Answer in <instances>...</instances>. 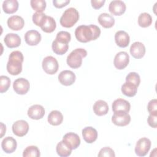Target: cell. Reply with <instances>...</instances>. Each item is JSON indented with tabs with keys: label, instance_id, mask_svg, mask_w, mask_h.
Returning <instances> with one entry per match:
<instances>
[{
	"label": "cell",
	"instance_id": "6da1fadb",
	"mask_svg": "<svg viewBox=\"0 0 157 157\" xmlns=\"http://www.w3.org/2000/svg\"><path fill=\"white\" fill-rule=\"evenodd\" d=\"M101 34L100 28L94 25H80L75 31V36L77 40L86 43L97 39Z\"/></svg>",
	"mask_w": 157,
	"mask_h": 157
},
{
	"label": "cell",
	"instance_id": "7a4b0ae2",
	"mask_svg": "<svg viewBox=\"0 0 157 157\" xmlns=\"http://www.w3.org/2000/svg\"><path fill=\"white\" fill-rule=\"evenodd\" d=\"M71 39V36L69 33L63 31L58 32L52 45L53 52L59 55L66 53L68 50V43L70 42Z\"/></svg>",
	"mask_w": 157,
	"mask_h": 157
},
{
	"label": "cell",
	"instance_id": "3957f363",
	"mask_svg": "<svg viewBox=\"0 0 157 157\" xmlns=\"http://www.w3.org/2000/svg\"><path fill=\"white\" fill-rule=\"evenodd\" d=\"M24 57L23 53L18 50L12 52L9 56L7 70L12 75H18L22 71V63Z\"/></svg>",
	"mask_w": 157,
	"mask_h": 157
},
{
	"label": "cell",
	"instance_id": "277c9868",
	"mask_svg": "<svg viewBox=\"0 0 157 157\" xmlns=\"http://www.w3.org/2000/svg\"><path fill=\"white\" fill-rule=\"evenodd\" d=\"M87 52L82 48H78L70 53L67 57V65L73 69H77L81 66L82 64V58L86 57Z\"/></svg>",
	"mask_w": 157,
	"mask_h": 157
},
{
	"label": "cell",
	"instance_id": "5b68a950",
	"mask_svg": "<svg viewBox=\"0 0 157 157\" xmlns=\"http://www.w3.org/2000/svg\"><path fill=\"white\" fill-rule=\"evenodd\" d=\"M79 13L76 9L70 7L67 9L60 18V24L64 28L72 27L78 20Z\"/></svg>",
	"mask_w": 157,
	"mask_h": 157
},
{
	"label": "cell",
	"instance_id": "8992f818",
	"mask_svg": "<svg viewBox=\"0 0 157 157\" xmlns=\"http://www.w3.org/2000/svg\"><path fill=\"white\" fill-rule=\"evenodd\" d=\"M44 71L48 74H55L58 69L59 65L56 59L52 56H47L44 58L42 63Z\"/></svg>",
	"mask_w": 157,
	"mask_h": 157
},
{
	"label": "cell",
	"instance_id": "52a82bcc",
	"mask_svg": "<svg viewBox=\"0 0 157 157\" xmlns=\"http://www.w3.org/2000/svg\"><path fill=\"white\" fill-rule=\"evenodd\" d=\"M151 147V141L147 137L140 138L136 143L135 153L139 156H145Z\"/></svg>",
	"mask_w": 157,
	"mask_h": 157
},
{
	"label": "cell",
	"instance_id": "ba28073f",
	"mask_svg": "<svg viewBox=\"0 0 157 157\" xmlns=\"http://www.w3.org/2000/svg\"><path fill=\"white\" fill-rule=\"evenodd\" d=\"M30 84L28 80L24 78L16 79L13 83V88L16 93L18 94H25L29 90Z\"/></svg>",
	"mask_w": 157,
	"mask_h": 157
},
{
	"label": "cell",
	"instance_id": "9c48e42d",
	"mask_svg": "<svg viewBox=\"0 0 157 157\" xmlns=\"http://www.w3.org/2000/svg\"><path fill=\"white\" fill-rule=\"evenodd\" d=\"M129 56L126 52H120L116 54L113 60L115 67L120 70L124 69L129 64Z\"/></svg>",
	"mask_w": 157,
	"mask_h": 157
},
{
	"label": "cell",
	"instance_id": "30bf717a",
	"mask_svg": "<svg viewBox=\"0 0 157 157\" xmlns=\"http://www.w3.org/2000/svg\"><path fill=\"white\" fill-rule=\"evenodd\" d=\"M113 123L118 126L128 125L131 121V116L126 112H115L112 117Z\"/></svg>",
	"mask_w": 157,
	"mask_h": 157
},
{
	"label": "cell",
	"instance_id": "8fae6325",
	"mask_svg": "<svg viewBox=\"0 0 157 157\" xmlns=\"http://www.w3.org/2000/svg\"><path fill=\"white\" fill-rule=\"evenodd\" d=\"M29 130V124L27 121L20 120L15 121L12 125V131L15 135L18 137L25 136Z\"/></svg>",
	"mask_w": 157,
	"mask_h": 157
},
{
	"label": "cell",
	"instance_id": "7c38bea8",
	"mask_svg": "<svg viewBox=\"0 0 157 157\" xmlns=\"http://www.w3.org/2000/svg\"><path fill=\"white\" fill-rule=\"evenodd\" d=\"M76 79L75 74L69 70L61 71L58 75V80L63 85L69 86L72 85Z\"/></svg>",
	"mask_w": 157,
	"mask_h": 157
},
{
	"label": "cell",
	"instance_id": "4fadbf2b",
	"mask_svg": "<svg viewBox=\"0 0 157 157\" xmlns=\"http://www.w3.org/2000/svg\"><path fill=\"white\" fill-rule=\"evenodd\" d=\"M125 3L120 0H115L110 2L109 6V12L113 15H121L126 10Z\"/></svg>",
	"mask_w": 157,
	"mask_h": 157
},
{
	"label": "cell",
	"instance_id": "5bb4252c",
	"mask_svg": "<svg viewBox=\"0 0 157 157\" xmlns=\"http://www.w3.org/2000/svg\"><path fill=\"white\" fill-rule=\"evenodd\" d=\"M63 141L65 142L72 150L77 148L80 144V139L79 136L77 134L72 132L66 134L63 136Z\"/></svg>",
	"mask_w": 157,
	"mask_h": 157
},
{
	"label": "cell",
	"instance_id": "9a60e30c",
	"mask_svg": "<svg viewBox=\"0 0 157 157\" xmlns=\"http://www.w3.org/2000/svg\"><path fill=\"white\" fill-rule=\"evenodd\" d=\"M112 107V110L114 113L119 112L128 113L130 110L131 104L128 101L118 98L113 102Z\"/></svg>",
	"mask_w": 157,
	"mask_h": 157
},
{
	"label": "cell",
	"instance_id": "2e32d148",
	"mask_svg": "<svg viewBox=\"0 0 157 157\" xmlns=\"http://www.w3.org/2000/svg\"><path fill=\"white\" fill-rule=\"evenodd\" d=\"M8 27L13 31H18L21 29L25 25L23 18L18 15H12L7 20Z\"/></svg>",
	"mask_w": 157,
	"mask_h": 157
},
{
	"label": "cell",
	"instance_id": "e0dca14e",
	"mask_svg": "<svg viewBox=\"0 0 157 157\" xmlns=\"http://www.w3.org/2000/svg\"><path fill=\"white\" fill-rule=\"evenodd\" d=\"M25 40L29 45H36L41 40V35L36 30H29L25 34Z\"/></svg>",
	"mask_w": 157,
	"mask_h": 157
},
{
	"label": "cell",
	"instance_id": "ac0fdd59",
	"mask_svg": "<svg viewBox=\"0 0 157 157\" xmlns=\"http://www.w3.org/2000/svg\"><path fill=\"white\" fill-rule=\"evenodd\" d=\"M27 113L30 118L33 120H39L44 116L45 109L43 106L39 104H35L28 109Z\"/></svg>",
	"mask_w": 157,
	"mask_h": 157
},
{
	"label": "cell",
	"instance_id": "d6986e66",
	"mask_svg": "<svg viewBox=\"0 0 157 157\" xmlns=\"http://www.w3.org/2000/svg\"><path fill=\"white\" fill-rule=\"evenodd\" d=\"M130 53L135 58H142L145 55V47L142 42H135L130 47Z\"/></svg>",
	"mask_w": 157,
	"mask_h": 157
},
{
	"label": "cell",
	"instance_id": "ffe728a7",
	"mask_svg": "<svg viewBox=\"0 0 157 157\" xmlns=\"http://www.w3.org/2000/svg\"><path fill=\"white\" fill-rule=\"evenodd\" d=\"M1 147L3 151L6 153H12L17 148V143L16 140L12 137H5L1 143Z\"/></svg>",
	"mask_w": 157,
	"mask_h": 157
},
{
	"label": "cell",
	"instance_id": "44dd1931",
	"mask_svg": "<svg viewBox=\"0 0 157 157\" xmlns=\"http://www.w3.org/2000/svg\"><path fill=\"white\" fill-rule=\"evenodd\" d=\"M115 40L118 46L124 48L128 46L130 38L128 34L124 31H118L115 34Z\"/></svg>",
	"mask_w": 157,
	"mask_h": 157
},
{
	"label": "cell",
	"instance_id": "7402d4cb",
	"mask_svg": "<svg viewBox=\"0 0 157 157\" xmlns=\"http://www.w3.org/2000/svg\"><path fill=\"white\" fill-rule=\"evenodd\" d=\"M82 136L86 142L91 144L97 139L98 132L94 128L87 126L82 129Z\"/></svg>",
	"mask_w": 157,
	"mask_h": 157
},
{
	"label": "cell",
	"instance_id": "603a6c76",
	"mask_svg": "<svg viewBox=\"0 0 157 157\" xmlns=\"http://www.w3.org/2000/svg\"><path fill=\"white\" fill-rule=\"evenodd\" d=\"M4 42L7 47L10 48H15L20 46L21 44V39L17 34L9 33L5 36Z\"/></svg>",
	"mask_w": 157,
	"mask_h": 157
},
{
	"label": "cell",
	"instance_id": "cb8c5ba5",
	"mask_svg": "<svg viewBox=\"0 0 157 157\" xmlns=\"http://www.w3.org/2000/svg\"><path fill=\"white\" fill-rule=\"evenodd\" d=\"M99 24L105 28H112L115 24V19L111 15L107 13H102L98 18Z\"/></svg>",
	"mask_w": 157,
	"mask_h": 157
},
{
	"label": "cell",
	"instance_id": "d4e9b609",
	"mask_svg": "<svg viewBox=\"0 0 157 157\" xmlns=\"http://www.w3.org/2000/svg\"><path fill=\"white\" fill-rule=\"evenodd\" d=\"M93 111L98 116H103L106 115L109 111L107 103L103 100L97 101L93 105Z\"/></svg>",
	"mask_w": 157,
	"mask_h": 157
},
{
	"label": "cell",
	"instance_id": "484cf974",
	"mask_svg": "<svg viewBox=\"0 0 157 157\" xmlns=\"http://www.w3.org/2000/svg\"><path fill=\"white\" fill-rule=\"evenodd\" d=\"M56 23L55 19L50 16H46L40 28L43 31L47 33H50L55 30Z\"/></svg>",
	"mask_w": 157,
	"mask_h": 157
},
{
	"label": "cell",
	"instance_id": "4316f807",
	"mask_svg": "<svg viewBox=\"0 0 157 157\" xmlns=\"http://www.w3.org/2000/svg\"><path fill=\"white\" fill-rule=\"evenodd\" d=\"M18 2L17 0H6L2 3L4 12L8 14L13 13L18 10Z\"/></svg>",
	"mask_w": 157,
	"mask_h": 157
},
{
	"label": "cell",
	"instance_id": "83f0119b",
	"mask_svg": "<svg viewBox=\"0 0 157 157\" xmlns=\"http://www.w3.org/2000/svg\"><path fill=\"white\" fill-rule=\"evenodd\" d=\"M121 90L124 95L128 97H133L137 93V86L132 83L126 82L121 86Z\"/></svg>",
	"mask_w": 157,
	"mask_h": 157
},
{
	"label": "cell",
	"instance_id": "f1b7e54d",
	"mask_svg": "<svg viewBox=\"0 0 157 157\" xmlns=\"http://www.w3.org/2000/svg\"><path fill=\"white\" fill-rule=\"evenodd\" d=\"M63 120L62 113L58 110H52L48 115V122L53 126L60 124Z\"/></svg>",
	"mask_w": 157,
	"mask_h": 157
},
{
	"label": "cell",
	"instance_id": "f546056e",
	"mask_svg": "<svg viewBox=\"0 0 157 157\" xmlns=\"http://www.w3.org/2000/svg\"><path fill=\"white\" fill-rule=\"evenodd\" d=\"M56 151L59 156L66 157L71 154L72 149L65 142L61 140L57 144Z\"/></svg>",
	"mask_w": 157,
	"mask_h": 157
},
{
	"label": "cell",
	"instance_id": "4dcf8cb0",
	"mask_svg": "<svg viewBox=\"0 0 157 157\" xmlns=\"http://www.w3.org/2000/svg\"><path fill=\"white\" fill-rule=\"evenodd\" d=\"M152 23L151 16L147 13L144 12L139 15L138 17V24L142 28H147L150 26Z\"/></svg>",
	"mask_w": 157,
	"mask_h": 157
},
{
	"label": "cell",
	"instance_id": "1f68e13d",
	"mask_svg": "<svg viewBox=\"0 0 157 157\" xmlns=\"http://www.w3.org/2000/svg\"><path fill=\"white\" fill-rule=\"evenodd\" d=\"M40 155V151L38 147L34 145L27 147L23 153V157H39Z\"/></svg>",
	"mask_w": 157,
	"mask_h": 157
},
{
	"label": "cell",
	"instance_id": "d6a6232c",
	"mask_svg": "<svg viewBox=\"0 0 157 157\" xmlns=\"http://www.w3.org/2000/svg\"><path fill=\"white\" fill-rule=\"evenodd\" d=\"M30 4L31 7L39 12H42L46 7V2L44 0H31Z\"/></svg>",
	"mask_w": 157,
	"mask_h": 157
},
{
	"label": "cell",
	"instance_id": "836d02e7",
	"mask_svg": "<svg viewBox=\"0 0 157 157\" xmlns=\"http://www.w3.org/2000/svg\"><path fill=\"white\" fill-rule=\"evenodd\" d=\"M10 85V78L6 75L0 76V93H3L8 90Z\"/></svg>",
	"mask_w": 157,
	"mask_h": 157
},
{
	"label": "cell",
	"instance_id": "e575fe53",
	"mask_svg": "<svg viewBox=\"0 0 157 157\" xmlns=\"http://www.w3.org/2000/svg\"><path fill=\"white\" fill-rule=\"evenodd\" d=\"M126 82L132 83L138 87L140 82V78L137 72H131L126 75Z\"/></svg>",
	"mask_w": 157,
	"mask_h": 157
},
{
	"label": "cell",
	"instance_id": "d590c367",
	"mask_svg": "<svg viewBox=\"0 0 157 157\" xmlns=\"http://www.w3.org/2000/svg\"><path fill=\"white\" fill-rule=\"evenodd\" d=\"M46 16L47 15L43 12H36L33 15V18H32L33 21L36 25L40 27V26L43 23Z\"/></svg>",
	"mask_w": 157,
	"mask_h": 157
},
{
	"label": "cell",
	"instance_id": "8d00e7d4",
	"mask_svg": "<svg viewBox=\"0 0 157 157\" xmlns=\"http://www.w3.org/2000/svg\"><path fill=\"white\" fill-rule=\"evenodd\" d=\"M98 156H109L114 157L115 156L114 151L110 147H105L101 148L98 154Z\"/></svg>",
	"mask_w": 157,
	"mask_h": 157
},
{
	"label": "cell",
	"instance_id": "74e56055",
	"mask_svg": "<svg viewBox=\"0 0 157 157\" xmlns=\"http://www.w3.org/2000/svg\"><path fill=\"white\" fill-rule=\"evenodd\" d=\"M147 109L150 114H157V100L156 99H151L149 101Z\"/></svg>",
	"mask_w": 157,
	"mask_h": 157
},
{
	"label": "cell",
	"instance_id": "f35d334b",
	"mask_svg": "<svg viewBox=\"0 0 157 157\" xmlns=\"http://www.w3.org/2000/svg\"><path fill=\"white\" fill-rule=\"evenodd\" d=\"M147 122L151 127L156 128L157 127V114H150L147 118Z\"/></svg>",
	"mask_w": 157,
	"mask_h": 157
},
{
	"label": "cell",
	"instance_id": "ab89813d",
	"mask_svg": "<svg viewBox=\"0 0 157 157\" xmlns=\"http://www.w3.org/2000/svg\"><path fill=\"white\" fill-rule=\"evenodd\" d=\"M70 2L69 0H53V4L56 8H62Z\"/></svg>",
	"mask_w": 157,
	"mask_h": 157
},
{
	"label": "cell",
	"instance_id": "60d3db41",
	"mask_svg": "<svg viewBox=\"0 0 157 157\" xmlns=\"http://www.w3.org/2000/svg\"><path fill=\"white\" fill-rule=\"evenodd\" d=\"M105 0H91V3L92 7L95 9H98L102 7L105 3Z\"/></svg>",
	"mask_w": 157,
	"mask_h": 157
},
{
	"label": "cell",
	"instance_id": "b9f144b4",
	"mask_svg": "<svg viewBox=\"0 0 157 157\" xmlns=\"http://www.w3.org/2000/svg\"><path fill=\"white\" fill-rule=\"evenodd\" d=\"M1 137H2L3 136V135L4 134V133H6V125H4L2 123H1Z\"/></svg>",
	"mask_w": 157,
	"mask_h": 157
}]
</instances>
